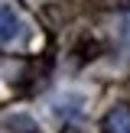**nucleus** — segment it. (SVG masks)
<instances>
[{
  "label": "nucleus",
  "instance_id": "2",
  "mask_svg": "<svg viewBox=\"0 0 130 133\" xmlns=\"http://www.w3.org/2000/svg\"><path fill=\"white\" fill-rule=\"evenodd\" d=\"M104 133H130V107H114L104 117Z\"/></svg>",
  "mask_w": 130,
  "mask_h": 133
},
{
  "label": "nucleus",
  "instance_id": "1",
  "mask_svg": "<svg viewBox=\"0 0 130 133\" xmlns=\"http://www.w3.org/2000/svg\"><path fill=\"white\" fill-rule=\"evenodd\" d=\"M20 29H23L20 16L10 6H0V42H13V39L20 36Z\"/></svg>",
  "mask_w": 130,
  "mask_h": 133
}]
</instances>
